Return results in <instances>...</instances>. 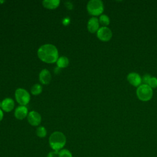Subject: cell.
Returning <instances> with one entry per match:
<instances>
[{"label":"cell","instance_id":"8","mask_svg":"<svg viewBox=\"0 0 157 157\" xmlns=\"http://www.w3.org/2000/svg\"><path fill=\"white\" fill-rule=\"evenodd\" d=\"M28 120L32 126H37L40 123L41 116L36 111H31L28 115Z\"/></svg>","mask_w":157,"mask_h":157},{"label":"cell","instance_id":"6","mask_svg":"<svg viewBox=\"0 0 157 157\" xmlns=\"http://www.w3.org/2000/svg\"><path fill=\"white\" fill-rule=\"evenodd\" d=\"M98 38L104 42L110 40L112 37V32L107 26H102L96 32Z\"/></svg>","mask_w":157,"mask_h":157},{"label":"cell","instance_id":"20","mask_svg":"<svg viewBox=\"0 0 157 157\" xmlns=\"http://www.w3.org/2000/svg\"><path fill=\"white\" fill-rule=\"evenodd\" d=\"M151 77V76L148 74H145L142 77V82L144 83V84H146L148 85V83L149 82V80L150 79V78Z\"/></svg>","mask_w":157,"mask_h":157},{"label":"cell","instance_id":"7","mask_svg":"<svg viewBox=\"0 0 157 157\" xmlns=\"http://www.w3.org/2000/svg\"><path fill=\"white\" fill-rule=\"evenodd\" d=\"M127 80L131 85L136 87H138L142 83V77L138 73L134 72L128 74L127 75Z\"/></svg>","mask_w":157,"mask_h":157},{"label":"cell","instance_id":"18","mask_svg":"<svg viewBox=\"0 0 157 157\" xmlns=\"http://www.w3.org/2000/svg\"><path fill=\"white\" fill-rule=\"evenodd\" d=\"M59 157H72V155L70 151L67 149H62L58 151Z\"/></svg>","mask_w":157,"mask_h":157},{"label":"cell","instance_id":"10","mask_svg":"<svg viewBox=\"0 0 157 157\" xmlns=\"http://www.w3.org/2000/svg\"><path fill=\"white\" fill-rule=\"evenodd\" d=\"M52 76L50 72L47 69H44L39 74V80L43 84H48L51 81Z\"/></svg>","mask_w":157,"mask_h":157},{"label":"cell","instance_id":"23","mask_svg":"<svg viewBox=\"0 0 157 157\" xmlns=\"http://www.w3.org/2000/svg\"><path fill=\"white\" fill-rule=\"evenodd\" d=\"M3 112H2V110L0 109V121L2 119V118H3Z\"/></svg>","mask_w":157,"mask_h":157},{"label":"cell","instance_id":"5","mask_svg":"<svg viewBox=\"0 0 157 157\" xmlns=\"http://www.w3.org/2000/svg\"><path fill=\"white\" fill-rule=\"evenodd\" d=\"M15 99L21 105H25L29 103L30 95L29 93L23 88H18L15 91Z\"/></svg>","mask_w":157,"mask_h":157},{"label":"cell","instance_id":"2","mask_svg":"<svg viewBox=\"0 0 157 157\" xmlns=\"http://www.w3.org/2000/svg\"><path fill=\"white\" fill-rule=\"evenodd\" d=\"M66 142V138L64 134L59 131L53 132L49 137V144L54 151H59L64 147Z\"/></svg>","mask_w":157,"mask_h":157},{"label":"cell","instance_id":"4","mask_svg":"<svg viewBox=\"0 0 157 157\" xmlns=\"http://www.w3.org/2000/svg\"><path fill=\"white\" fill-rule=\"evenodd\" d=\"M88 13L93 16L101 15L104 11V4L101 0H91L86 6Z\"/></svg>","mask_w":157,"mask_h":157},{"label":"cell","instance_id":"12","mask_svg":"<svg viewBox=\"0 0 157 157\" xmlns=\"http://www.w3.org/2000/svg\"><path fill=\"white\" fill-rule=\"evenodd\" d=\"M28 114V109L25 105H20L15 109V116L17 119L22 120L25 118Z\"/></svg>","mask_w":157,"mask_h":157},{"label":"cell","instance_id":"21","mask_svg":"<svg viewBox=\"0 0 157 157\" xmlns=\"http://www.w3.org/2000/svg\"><path fill=\"white\" fill-rule=\"evenodd\" d=\"M47 157H59L58 156V151H50L48 154Z\"/></svg>","mask_w":157,"mask_h":157},{"label":"cell","instance_id":"1","mask_svg":"<svg viewBox=\"0 0 157 157\" xmlns=\"http://www.w3.org/2000/svg\"><path fill=\"white\" fill-rule=\"evenodd\" d=\"M38 57L44 62L53 63L58 59V52L56 47L52 44H44L37 50Z\"/></svg>","mask_w":157,"mask_h":157},{"label":"cell","instance_id":"17","mask_svg":"<svg viewBox=\"0 0 157 157\" xmlns=\"http://www.w3.org/2000/svg\"><path fill=\"white\" fill-rule=\"evenodd\" d=\"M36 134L39 137H44L47 135V130L44 126H39L36 129Z\"/></svg>","mask_w":157,"mask_h":157},{"label":"cell","instance_id":"22","mask_svg":"<svg viewBox=\"0 0 157 157\" xmlns=\"http://www.w3.org/2000/svg\"><path fill=\"white\" fill-rule=\"evenodd\" d=\"M69 23V19L66 18H64V20H63V23L64 25H67L68 23Z\"/></svg>","mask_w":157,"mask_h":157},{"label":"cell","instance_id":"13","mask_svg":"<svg viewBox=\"0 0 157 157\" xmlns=\"http://www.w3.org/2000/svg\"><path fill=\"white\" fill-rule=\"evenodd\" d=\"M59 0H44L42 1V4L47 9H53L59 6Z\"/></svg>","mask_w":157,"mask_h":157},{"label":"cell","instance_id":"16","mask_svg":"<svg viewBox=\"0 0 157 157\" xmlns=\"http://www.w3.org/2000/svg\"><path fill=\"white\" fill-rule=\"evenodd\" d=\"M31 93L34 95L39 94L42 91V87L40 84H34L31 88Z\"/></svg>","mask_w":157,"mask_h":157},{"label":"cell","instance_id":"11","mask_svg":"<svg viewBox=\"0 0 157 157\" xmlns=\"http://www.w3.org/2000/svg\"><path fill=\"white\" fill-rule=\"evenodd\" d=\"M1 107L5 112H10L14 107V101L11 98H6L1 102Z\"/></svg>","mask_w":157,"mask_h":157},{"label":"cell","instance_id":"19","mask_svg":"<svg viewBox=\"0 0 157 157\" xmlns=\"http://www.w3.org/2000/svg\"><path fill=\"white\" fill-rule=\"evenodd\" d=\"M148 85L151 88H157V78L155 77H151L149 80Z\"/></svg>","mask_w":157,"mask_h":157},{"label":"cell","instance_id":"3","mask_svg":"<svg viewBox=\"0 0 157 157\" xmlns=\"http://www.w3.org/2000/svg\"><path fill=\"white\" fill-rule=\"evenodd\" d=\"M136 95L139 100L144 102L148 101L153 97V90L148 85L143 83L137 87Z\"/></svg>","mask_w":157,"mask_h":157},{"label":"cell","instance_id":"15","mask_svg":"<svg viewBox=\"0 0 157 157\" xmlns=\"http://www.w3.org/2000/svg\"><path fill=\"white\" fill-rule=\"evenodd\" d=\"M99 22L102 25H103V26H107L110 23V18L107 15L105 14H102V15H101V16L99 17Z\"/></svg>","mask_w":157,"mask_h":157},{"label":"cell","instance_id":"9","mask_svg":"<svg viewBox=\"0 0 157 157\" xmlns=\"http://www.w3.org/2000/svg\"><path fill=\"white\" fill-rule=\"evenodd\" d=\"M99 27V20L96 17H91L88 21L87 28L88 31L91 33L98 31Z\"/></svg>","mask_w":157,"mask_h":157},{"label":"cell","instance_id":"14","mask_svg":"<svg viewBox=\"0 0 157 157\" xmlns=\"http://www.w3.org/2000/svg\"><path fill=\"white\" fill-rule=\"evenodd\" d=\"M56 64L58 67L59 68L66 67L69 64V59L66 56H61L56 61Z\"/></svg>","mask_w":157,"mask_h":157}]
</instances>
